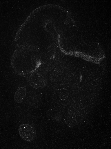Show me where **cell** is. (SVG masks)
<instances>
[{"label": "cell", "mask_w": 111, "mask_h": 149, "mask_svg": "<svg viewBox=\"0 0 111 149\" xmlns=\"http://www.w3.org/2000/svg\"><path fill=\"white\" fill-rule=\"evenodd\" d=\"M27 80L30 85L35 89L44 88L47 84L42 73L37 69L29 74Z\"/></svg>", "instance_id": "cell-1"}, {"label": "cell", "mask_w": 111, "mask_h": 149, "mask_svg": "<svg viewBox=\"0 0 111 149\" xmlns=\"http://www.w3.org/2000/svg\"><path fill=\"white\" fill-rule=\"evenodd\" d=\"M19 131L21 137L26 141H33L36 136V132L34 127L26 123L21 124L19 127Z\"/></svg>", "instance_id": "cell-2"}, {"label": "cell", "mask_w": 111, "mask_h": 149, "mask_svg": "<svg viewBox=\"0 0 111 149\" xmlns=\"http://www.w3.org/2000/svg\"><path fill=\"white\" fill-rule=\"evenodd\" d=\"M27 93V89L26 88L22 86L19 88L14 95L15 102L18 104L22 103L26 97Z\"/></svg>", "instance_id": "cell-3"}]
</instances>
